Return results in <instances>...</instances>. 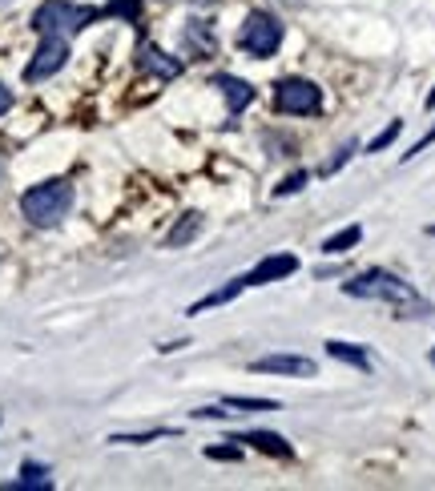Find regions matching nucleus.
<instances>
[{"instance_id": "nucleus-13", "label": "nucleus", "mask_w": 435, "mask_h": 491, "mask_svg": "<svg viewBox=\"0 0 435 491\" xmlns=\"http://www.w3.org/2000/svg\"><path fill=\"white\" fill-rule=\"evenodd\" d=\"M327 355L335 358V363H351V367H359V370H371L367 347H359V342H339V339H331V342H327Z\"/></svg>"}, {"instance_id": "nucleus-22", "label": "nucleus", "mask_w": 435, "mask_h": 491, "mask_svg": "<svg viewBox=\"0 0 435 491\" xmlns=\"http://www.w3.org/2000/svg\"><path fill=\"white\" fill-rule=\"evenodd\" d=\"M428 145H435V125H431V129H428V133H423V137H420V142H415V145H411V150H407V153H403V162H411V157H420L423 150H428Z\"/></svg>"}, {"instance_id": "nucleus-9", "label": "nucleus", "mask_w": 435, "mask_h": 491, "mask_svg": "<svg viewBox=\"0 0 435 491\" xmlns=\"http://www.w3.org/2000/svg\"><path fill=\"white\" fill-rule=\"evenodd\" d=\"M299 270V258L294 254H266L254 270L246 274V286H271V282H282Z\"/></svg>"}, {"instance_id": "nucleus-14", "label": "nucleus", "mask_w": 435, "mask_h": 491, "mask_svg": "<svg viewBox=\"0 0 435 491\" xmlns=\"http://www.w3.org/2000/svg\"><path fill=\"white\" fill-rule=\"evenodd\" d=\"M359 242H363V226L355 221V226H347V230H339V234H331L327 242H322V254H327V258H342L347 250H355Z\"/></svg>"}, {"instance_id": "nucleus-2", "label": "nucleus", "mask_w": 435, "mask_h": 491, "mask_svg": "<svg viewBox=\"0 0 435 491\" xmlns=\"http://www.w3.org/2000/svg\"><path fill=\"white\" fill-rule=\"evenodd\" d=\"M342 294H347V299H363V302H391V307L415 302L411 282H403V278L391 270H379V266L347 278V282H342Z\"/></svg>"}, {"instance_id": "nucleus-8", "label": "nucleus", "mask_w": 435, "mask_h": 491, "mask_svg": "<svg viewBox=\"0 0 435 491\" xmlns=\"http://www.w3.org/2000/svg\"><path fill=\"white\" fill-rule=\"evenodd\" d=\"M226 443L254 447V451H262V456H271V459H291L294 456V447L282 439L279 431H234V435H226Z\"/></svg>"}, {"instance_id": "nucleus-20", "label": "nucleus", "mask_w": 435, "mask_h": 491, "mask_svg": "<svg viewBox=\"0 0 435 491\" xmlns=\"http://www.w3.org/2000/svg\"><path fill=\"white\" fill-rule=\"evenodd\" d=\"M400 133H403V122H391V125H387V129H383V133H379V137H375V142H371V145H367V153H383V150H387V145H391V142H395V137H400Z\"/></svg>"}, {"instance_id": "nucleus-16", "label": "nucleus", "mask_w": 435, "mask_h": 491, "mask_svg": "<svg viewBox=\"0 0 435 491\" xmlns=\"http://www.w3.org/2000/svg\"><path fill=\"white\" fill-rule=\"evenodd\" d=\"M202 234V214H186V221H178V226L165 234V246H186V242H193V238Z\"/></svg>"}, {"instance_id": "nucleus-10", "label": "nucleus", "mask_w": 435, "mask_h": 491, "mask_svg": "<svg viewBox=\"0 0 435 491\" xmlns=\"http://www.w3.org/2000/svg\"><path fill=\"white\" fill-rule=\"evenodd\" d=\"M214 85L222 89V97H226L230 117H238L250 105V101H254V85L242 81V77H234V73H214Z\"/></svg>"}, {"instance_id": "nucleus-15", "label": "nucleus", "mask_w": 435, "mask_h": 491, "mask_svg": "<svg viewBox=\"0 0 435 491\" xmlns=\"http://www.w3.org/2000/svg\"><path fill=\"white\" fill-rule=\"evenodd\" d=\"M25 487H53V476L44 463H25L21 467V479H13L8 491H25Z\"/></svg>"}, {"instance_id": "nucleus-24", "label": "nucleus", "mask_w": 435, "mask_h": 491, "mask_svg": "<svg viewBox=\"0 0 435 491\" xmlns=\"http://www.w3.org/2000/svg\"><path fill=\"white\" fill-rule=\"evenodd\" d=\"M351 153H355V145H342V150L335 153V162H331V165H327V170H322V173H335L339 165H347V162H351Z\"/></svg>"}, {"instance_id": "nucleus-27", "label": "nucleus", "mask_w": 435, "mask_h": 491, "mask_svg": "<svg viewBox=\"0 0 435 491\" xmlns=\"http://www.w3.org/2000/svg\"><path fill=\"white\" fill-rule=\"evenodd\" d=\"M428 234H435V221H431V226H428Z\"/></svg>"}, {"instance_id": "nucleus-21", "label": "nucleus", "mask_w": 435, "mask_h": 491, "mask_svg": "<svg viewBox=\"0 0 435 491\" xmlns=\"http://www.w3.org/2000/svg\"><path fill=\"white\" fill-rule=\"evenodd\" d=\"M206 459H222V463H234V459H242V447H206Z\"/></svg>"}, {"instance_id": "nucleus-11", "label": "nucleus", "mask_w": 435, "mask_h": 491, "mask_svg": "<svg viewBox=\"0 0 435 491\" xmlns=\"http://www.w3.org/2000/svg\"><path fill=\"white\" fill-rule=\"evenodd\" d=\"M137 69L153 73V77H162V81H170V77H178V73H182V61L170 57V53H162L157 44H142V49H137Z\"/></svg>"}, {"instance_id": "nucleus-1", "label": "nucleus", "mask_w": 435, "mask_h": 491, "mask_svg": "<svg viewBox=\"0 0 435 491\" xmlns=\"http://www.w3.org/2000/svg\"><path fill=\"white\" fill-rule=\"evenodd\" d=\"M73 210V182L69 178H49L36 182L21 193V214L33 221V226H57V221Z\"/></svg>"}, {"instance_id": "nucleus-4", "label": "nucleus", "mask_w": 435, "mask_h": 491, "mask_svg": "<svg viewBox=\"0 0 435 491\" xmlns=\"http://www.w3.org/2000/svg\"><path fill=\"white\" fill-rule=\"evenodd\" d=\"M238 44H242V53H250L258 61L274 57L282 44V21L274 13H266V8H250L242 29H238Z\"/></svg>"}, {"instance_id": "nucleus-28", "label": "nucleus", "mask_w": 435, "mask_h": 491, "mask_svg": "<svg viewBox=\"0 0 435 491\" xmlns=\"http://www.w3.org/2000/svg\"><path fill=\"white\" fill-rule=\"evenodd\" d=\"M431 363H435V350H431Z\"/></svg>"}, {"instance_id": "nucleus-6", "label": "nucleus", "mask_w": 435, "mask_h": 491, "mask_svg": "<svg viewBox=\"0 0 435 491\" xmlns=\"http://www.w3.org/2000/svg\"><path fill=\"white\" fill-rule=\"evenodd\" d=\"M64 61H69V41L64 36H41V44H36L29 69H25V81L36 85V81H49L53 73L64 69Z\"/></svg>"}, {"instance_id": "nucleus-18", "label": "nucleus", "mask_w": 435, "mask_h": 491, "mask_svg": "<svg viewBox=\"0 0 435 491\" xmlns=\"http://www.w3.org/2000/svg\"><path fill=\"white\" fill-rule=\"evenodd\" d=\"M165 435H178V431H170V427H157V431H142V435H109V443H129V447H142V443L165 439Z\"/></svg>"}, {"instance_id": "nucleus-7", "label": "nucleus", "mask_w": 435, "mask_h": 491, "mask_svg": "<svg viewBox=\"0 0 435 491\" xmlns=\"http://www.w3.org/2000/svg\"><path fill=\"white\" fill-rule=\"evenodd\" d=\"M250 370H254V375L311 378L319 367H314V358H307V355H262V358H254V363H250Z\"/></svg>"}, {"instance_id": "nucleus-5", "label": "nucleus", "mask_w": 435, "mask_h": 491, "mask_svg": "<svg viewBox=\"0 0 435 491\" xmlns=\"http://www.w3.org/2000/svg\"><path fill=\"white\" fill-rule=\"evenodd\" d=\"M274 109L286 117H311L322 109V89L307 77H282L274 85Z\"/></svg>"}, {"instance_id": "nucleus-3", "label": "nucleus", "mask_w": 435, "mask_h": 491, "mask_svg": "<svg viewBox=\"0 0 435 491\" xmlns=\"http://www.w3.org/2000/svg\"><path fill=\"white\" fill-rule=\"evenodd\" d=\"M94 21H101V8L73 5V0H44V5L33 13V29L36 33L41 36H64V41H69L73 33L89 29Z\"/></svg>"}, {"instance_id": "nucleus-19", "label": "nucleus", "mask_w": 435, "mask_h": 491, "mask_svg": "<svg viewBox=\"0 0 435 491\" xmlns=\"http://www.w3.org/2000/svg\"><path fill=\"white\" fill-rule=\"evenodd\" d=\"M307 182H311V173H307V170H294L291 178H282L279 185H274V198H294V193H299Z\"/></svg>"}, {"instance_id": "nucleus-26", "label": "nucleus", "mask_w": 435, "mask_h": 491, "mask_svg": "<svg viewBox=\"0 0 435 491\" xmlns=\"http://www.w3.org/2000/svg\"><path fill=\"white\" fill-rule=\"evenodd\" d=\"M428 109H435V89L428 93Z\"/></svg>"}, {"instance_id": "nucleus-12", "label": "nucleus", "mask_w": 435, "mask_h": 491, "mask_svg": "<svg viewBox=\"0 0 435 491\" xmlns=\"http://www.w3.org/2000/svg\"><path fill=\"white\" fill-rule=\"evenodd\" d=\"M246 290V274H238V278H230L226 286H218V290H210V294H202L198 302H190V319H198V314H206V310H214V307H226V302H234L238 294Z\"/></svg>"}, {"instance_id": "nucleus-23", "label": "nucleus", "mask_w": 435, "mask_h": 491, "mask_svg": "<svg viewBox=\"0 0 435 491\" xmlns=\"http://www.w3.org/2000/svg\"><path fill=\"white\" fill-rule=\"evenodd\" d=\"M193 415V419H226V403H222V407H198V411H190Z\"/></svg>"}, {"instance_id": "nucleus-17", "label": "nucleus", "mask_w": 435, "mask_h": 491, "mask_svg": "<svg viewBox=\"0 0 435 491\" xmlns=\"http://www.w3.org/2000/svg\"><path fill=\"white\" fill-rule=\"evenodd\" d=\"M222 403L234 407V411H246V415H258V411H279V403H274V399H254V395H226Z\"/></svg>"}, {"instance_id": "nucleus-25", "label": "nucleus", "mask_w": 435, "mask_h": 491, "mask_svg": "<svg viewBox=\"0 0 435 491\" xmlns=\"http://www.w3.org/2000/svg\"><path fill=\"white\" fill-rule=\"evenodd\" d=\"M8 109H13V93H8V85L0 81V117H5Z\"/></svg>"}]
</instances>
